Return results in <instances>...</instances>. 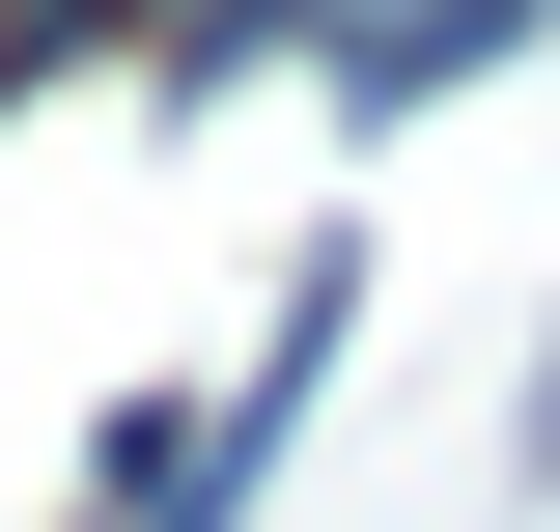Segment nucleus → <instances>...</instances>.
Wrapping results in <instances>:
<instances>
[{"instance_id": "obj_1", "label": "nucleus", "mask_w": 560, "mask_h": 532, "mask_svg": "<svg viewBox=\"0 0 560 532\" xmlns=\"http://www.w3.org/2000/svg\"><path fill=\"white\" fill-rule=\"evenodd\" d=\"M337 365H364V224H308V280L253 309V365H224V393H140V420H113V532H253Z\"/></svg>"}, {"instance_id": "obj_2", "label": "nucleus", "mask_w": 560, "mask_h": 532, "mask_svg": "<svg viewBox=\"0 0 560 532\" xmlns=\"http://www.w3.org/2000/svg\"><path fill=\"white\" fill-rule=\"evenodd\" d=\"M168 0H0V84H57V57H140Z\"/></svg>"}, {"instance_id": "obj_3", "label": "nucleus", "mask_w": 560, "mask_h": 532, "mask_svg": "<svg viewBox=\"0 0 560 532\" xmlns=\"http://www.w3.org/2000/svg\"><path fill=\"white\" fill-rule=\"evenodd\" d=\"M504 476H560V336H533V449H504Z\"/></svg>"}]
</instances>
